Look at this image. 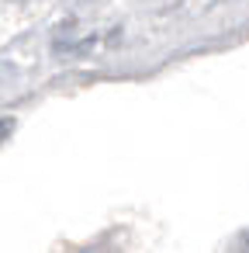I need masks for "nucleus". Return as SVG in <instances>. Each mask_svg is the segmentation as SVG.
I'll list each match as a JSON object with an SVG mask.
<instances>
[{
  "instance_id": "f257e3e1",
  "label": "nucleus",
  "mask_w": 249,
  "mask_h": 253,
  "mask_svg": "<svg viewBox=\"0 0 249 253\" xmlns=\"http://www.w3.org/2000/svg\"><path fill=\"white\" fill-rule=\"evenodd\" d=\"M11 132H14V122H11V118H7V122H0V142H4Z\"/></svg>"
}]
</instances>
